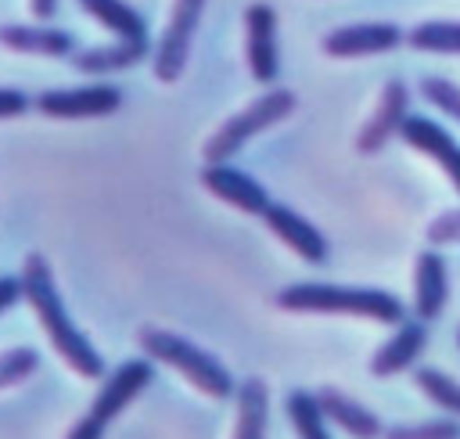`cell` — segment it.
<instances>
[{
  "label": "cell",
  "mask_w": 460,
  "mask_h": 439,
  "mask_svg": "<svg viewBox=\"0 0 460 439\" xmlns=\"http://www.w3.org/2000/svg\"><path fill=\"white\" fill-rule=\"evenodd\" d=\"M22 284H25V302L32 306V313H36L43 335L50 338L54 353H58L79 378H90V381L104 378V360H101L97 345L79 331V324H75L72 313L65 309V299H61V291H58L54 270H50V263H47L40 252L25 255V263H22Z\"/></svg>",
  "instance_id": "6da1fadb"
},
{
  "label": "cell",
  "mask_w": 460,
  "mask_h": 439,
  "mask_svg": "<svg viewBox=\"0 0 460 439\" xmlns=\"http://www.w3.org/2000/svg\"><path fill=\"white\" fill-rule=\"evenodd\" d=\"M273 306L284 313H327V317H367L377 324H402L406 306L385 288H356V284H327V281H298L273 295Z\"/></svg>",
  "instance_id": "7a4b0ae2"
},
{
  "label": "cell",
  "mask_w": 460,
  "mask_h": 439,
  "mask_svg": "<svg viewBox=\"0 0 460 439\" xmlns=\"http://www.w3.org/2000/svg\"><path fill=\"white\" fill-rule=\"evenodd\" d=\"M137 342H140L144 356H151V360L172 367V371L183 374L198 392H205V396H212V399H226V396L237 392V381H234L230 367H226L216 353L201 349V345L190 342V338L147 324V327H140Z\"/></svg>",
  "instance_id": "3957f363"
},
{
  "label": "cell",
  "mask_w": 460,
  "mask_h": 439,
  "mask_svg": "<svg viewBox=\"0 0 460 439\" xmlns=\"http://www.w3.org/2000/svg\"><path fill=\"white\" fill-rule=\"evenodd\" d=\"M295 104H298V97H295L291 90L270 86V90L259 94L248 108H241L237 115H230L226 122H219V130H216V133L205 140V148H201L205 162H230L252 137H259V133L273 130L277 122H284V119L295 112Z\"/></svg>",
  "instance_id": "277c9868"
},
{
  "label": "cell",
  "mask_w": 460,
  "mask_h": 439,
  "mask_svg": "<svg viewBox=\"0 0 460 439\" xmlns=\"http://www.w3.org/2000/svg\"><path fill=\"white\" fill-rule=\"evenodd\" d=\"M205 4L208 0H176L172 4L169 25L151 50V72L158 83H176L183 76L190 47H194V32H198L201 14H205Z\"/></svg>",
  "instance_id": "5b68a950"
},
{
  "label": "cell",
  "mask_w": 460,
  "mask_h": 439,
  "mask_svg": "<svg viewBox=\"0 0 460 439\" xmlns=\"http://www.w3.org/2000/svg\"><path fill=\"white\" fill-rule=\"evenodd\" d=\"M244 58L255 83L273 86L280 76V47H277V11L266 0L244 7Z\"/></svg>",
  "instance_id": "8992f818"
},
{
  "label": "cell",
  "mask_w": 460,
  "mask_h": 439,
  "mask_svg": "<svg viewBox=\"0 0 460 439\" xmlns=\"http://www.w3.org/2000/svg\"><path fill=\"white\" fill-rule=\"evenodd\" d=\"M32 104L50 119H101L122 108V90L111 83L58 86V90H43Z\"/></svg>",
  "instance_id": "52a82bcc"
},
{
  "label": "cell",
  "mask_w": 460,
  "mask_h": 439,
  "mask_svg": "<svg viewBox=\"0 0 460 439\" xmlns=\"http://www.w3.org/2000/svg\"><path fill=\"white\" fill-rule=\"evenodd\" d=\"M151 381H155V363H151V356L122 360L111 374L101 378V389H97L93 399H90V414H93L97 421H104V425L115 421Z\"/></svg>",
  "instance_id": "ba28073f"
},
{
  "label": "cell",
  "mask_w": 460,
  "mask_h": 439,
  "mask_svg": "<svg viewBox=\"0 0 460 439\" xmlns=\"http://www.w3.org/2000/svg\"><path fill=\"white\" fill-rule=\"evenodd\" d=\"M399 137H402V144L410 151L431 158L446 173V180L453 184V191L460 194V140L442 122H435L428 115H406L402 126H399Z\"/></svg>",
  "instance_id": "9c48e42d"
},
{
  "label": "cell",
  "mask_w": 460,
  "mask_h": 439,
  "mask_svg": "<svg viewBox=\"0 0 460 439\" xmlns=\"http://www.w3.org/2000/svg\"><path fill=\"white\" fill-rule=\"evenodd\" d=\"M201 187H205L208 194H216L219 202L234 205V209L244 212V216H262V212L273 205L270 191H266L252 173L234 169L230 162H205V169H201Z\"/></svg>",
  "instance_id": "30bf717a"
},
{
  "label": "cell",
  "mask_w": 460,
  "mask_h": 439,
  "mask_svg": "<svg viewBox=\"0 0 460 439\" xmlns=\"http://www.w3.org/2000/svg\"><path fill=\"white\" fill-rule=\"evenodd\" d=\"M399 43H406V32L395 22H359L327 32L320 40V50L327 58H370V54H388Z\"/></svg>",
  "instance_id": "8fae6325"
},
{
  "label": "cell",
  "mask_w": 460,
  "mask_h": 439,
  "mask_svg": "<svg viewBox=\"0 0 460 439\" xmlns=\"http://www.w3.org/2000/svg\"><path fill=\"white\" fill-rule=\"evenodd\" d=\"M406 115H410V86L402 79H388L381 86L377 108L370 112V119L356 133V151L359 155H377L399 133V126H402Z\"/></svg>",
  "instance_id": "7c38bea8"
},
{
  "label": "cell",
  "mask_w": 460,
  "mask_h": 439,
  "mask_svg": "<svg viewBox=\"0 0 460 439\" xmlns=\"http://www.w3.org/2000/svg\"><path fill=\"white\" fill-rule=\"evenodd\" d=\"M262 223H266L270 234L280 237L298 259H305V263H313V266H323V263H327V255H331L327 237H323L305 216H298L291 205L273 202V205L262 212Z\"/></svg>",
  "instance_id": "4fadbf2b"
},
{
  "label": "cell",
  "mask_w": 460,
  "mask_h": 439,
  "mask_svg": "<svg viewBox=\"0 0 460 439\" xmlns=\"http://www.w3.org/2000/svg\"><path fill=\"white\" fill-rule=\"evenodd\" d=\"M449 306V270L442 252L424 248L413 259V317L431 324Z\"/></svg>",
  "instance_id": "5bb4252c"
},
{
  "label": "cell",
  "mask_w": 460,
  "mask_h": 439,
  "mask_svg": "<svg viewBox=\"0 0 460 439\" xmlns=\"http://www.w3.org/2000/svg\"><path fill=\"white\" fill-rule=\"evenodd\" d=\"M428 345V324L424 320H402L395 324V335L388 342H381L370 356V374L374 378H392V374H402L417 363V356L424 353Z\"/></svg>",
  "instance_id": "9a60e30c"
},
{
  "label": "cell",
  "mask_w": 460,
  "mask_h": 439,
  "mask_svg": "<svg viewBox=\"0 0 460 439\" xmlns=\"http://www.w3.org/2000/svg\"><path fill=\"white\" fill-rule=\"evenodd\" d=\"M316 403H320L323 417H327L331 425H338L349 439H385L381 417H377L370 407H363L359 399L345 396L341 389H334V385L316 389Z\"/></svg>",
  "instance_id": "2e32d148"
},
{
  "label": "cell",
  "mask_w": 460,
  "mask_h": 439,
  "mask_svg": "<svg viewBox=\"0 0 460 439\" xmlns=\"http://www.w3.org/2000/svg\"><path fill=\"white\" fill-rule=\"evenodd\" d=\"M0 47L14 54H40V58H72L75 40L65 29H54L47 22L40 25H0Z\"/></svg>",
  "instance_id": "e0dca14e"
},
{
  "label": "cell",
  "mask_w": 460,
  "mask_h": 439,
  "mask_svg": "<svg viewBox=\"0 0 460 439\" xmlns=\"http://www.w3.org/2000/svg\"><path fill=\"white\" fill-rule=\"evenodd\" d=\"M237 421H234V439H266L270 428V385L262 378H244L237 381Z\"/></svg>",
  "instance_id": "ac0fdd59"
},
{
  "label": "cell",
  "mask_w": 460,
  "mask_h": 439,
  "mask_svg": "<svg viewBox=\"0 0 460 439\" xmlns=\"http://www.w3.org/2000/svg\"><path fill=\"white\" fill-rule=\"evenodd\" d=\"M151 43H133V40H119V43H104V47H83L72 54V65L83 76H108V72H122L133 68L147 58Z\"/></svg>",
  "instance_id": "d6986e66"
},
{
  "label": "cell",
  "mask_w": 460,
  "mask_h": 439,
  "mask_svg": "<svg viewBox=\"0 0 460 439\" xmlns=\"http://www.w3.org/2000/svg\"><path fill=\"white\" fill-rule=\"evenodd\" d=\"M79 7L101 22L108 32H115L119 40H133V43H147V22L140 18L137 7H129L126 0H79Z\"/></svg>",
  "instance_id": "ffe728a7"
},
{
  "label": "cell",
  "mask_w": 460,
  "mask_h": 439,
  "mask_svg": "<svg viewBox=\"0 0 460 439\" xmlns=\"http://www.w3.org/2000/svg\"><path fill=\"white\" fill-rule=\"evenodd\" d=\"M284 407H288V417H291V428L298 439H331V428H327V417L316 403V392L291 389Z\"/></svg>",
  "instance_id": "44dd1931"
},
{
  "label": "cell",
  "mask_w": 460,
  "mask_h": 439,
  "mask_svg": "<svg viewBox=\"0 0 460 439\" xmlns=\"http://www.w3.org/2000/svg\"><path fill=\"white\" fill-rule=\"evenodd\" d=\"M406 43L424 54H460V22H420L406 32Z\"/></svg>",
  "instance_id": "7402d4cb"
},
{
  "label": "cell",
  "mask_w": 460,
  "mask_h": 439,
  "mask_svg": "<svg viewBox=\"0 0 460 439\" xmlns=\"http://www.w3.org/2000/svg\"><path fill=\"white\" fill-rule=\"evenodd\" d=\"M413 381H417V389H420L438 410H446L449 417H460V381H456V378H449V374L438 371V367H417Z\"/></svg>",
  "instance_id": "603a6c76"
},
{
  "label": "cell",
  "mask_w": 460,
  "mask_h": 439,
  "mask_svg": "<svg viewBox=\"0 0 460 439\" xmlns=\"http://www.w3.org/2000/svg\"><path fill=\"white\" fill-rule=\"evenodd\" d=\"M40 371V353L32 345H18V349H4L0 353V389L22 385Z\"/></svg>",
  "instance_id": "cb8c5ba5"
},
{
  "label": "cell",
  "mask_w": 460,
  "mask_h": 439,
  "mask_svg": "<svg viewBox=\"0 0 460 439\" xmlns=\"http://www.w3.org/2000/svg\"><path fill=\"white\" fill-rule=\"evenodd\" d=\"M385 439H460V417H431L417 425H392L385 428Z\"/></svg>",
  "instance_id": "d4e9b609"
},
{
  "label": "cell",
  "mask_w": 460,
  "mask_h": 439,
  "mask_svg": "<svg viewBox=\"0 0 460 439\" xmlns=\"http://www.w3.org/2000/svg\"><path fill=\"white\" fill-rule=\"evenodd\" d=\"M420 94H424V101H431L438 112H446L449 119L460 122V86H456L453 79H446V76H424V79H420Z\"/></svg>",
  "instance_id": "484cf974"
},
{
  "label": "cell",
  "mask_w": 460,
  "mask_h": 439,
  "mask_svg": "<svg viewBox=\"0 0 460 439\" xmlns=\"http://www.w3.org/2000/svg\"><path fill=\"white\" fill-rule=\"evenodd\" d=\"M428 237H431V245H456V241H460V209L438 216V220L428 227Z\"/></svg>",
  "instance_id": "4316f807"
},
{
  "label": "cell",
  "mask_w": 460,
  "mask_h": 439,
  "mask_svg": "<svg viewBox=\"0 0 460 439\" xmlns=\"http://www.w3.org/2000/svg\"><path fill=\"white\" fill-rule=\"evenodd\" d=\"M29 108H32L29 94H22V90H14V86H0V119H18V115H25Z\"/></svg>",
  "instance_id": "83f0119b"
},
{
  "label": "cell",
  "mask_w": 460,
  "mask_h": 439,
  "mask_svg": "<svg viewBox=\"0 0 460 439\" xmlns=\"http://www.w3.org/2000/svg\"><path fill=\"white\" fill-rule=\"evenodd\" d=\"M25 299V284H22V273L14 277V273H4L0 277V313H7L14 302H22Z\"/></svg>",
  "instance_id": "f1b7e54d"
},
{
  "label": "cell",
  "mask_w": 460,
  "mask_h": 439,
  "mask_svg": "<svg viewBox=\"0 0 460 439\" xmlns=\"http://www.w3.org/2000/svg\"><path fill=\"white\" fill-rule=\"evenodd\" d=\"M65 439H104V421H97L93 414H86V417H79V421L68 428Z\"/></svg>",
  "instance_id": "f546056e"
},
{
  "label": "cell",
  "mask_w": 460,
  "mask_h": 439,
  "mask_svg": "<svg viewBox=\"0 0 460 439\" xmlns=\"http://www.w3.org/2000/svg\"><path fill=\"white\" fill-rule=\"evenodd\" d=\"M58 4H61V0H29V11H32L40 22H50V18L58 14Z\"/></svg>",
  "instance_id": "4dcf8cb0"
},
{
  "label": "cell",
  "mask_w": 460,
  "mask_h": 439,
  "mask_svg": "<svg viewBox=\"0 0 460 439\" xmlns=\"http://www.w3.org/2000/svg\"><path fill=\"white\" fill-rule=\"evenodd\" d=\"M456 345H460V327H456Z\"/></svg>",
  "instance_id": "1f68e13d"
}]
</instances>
